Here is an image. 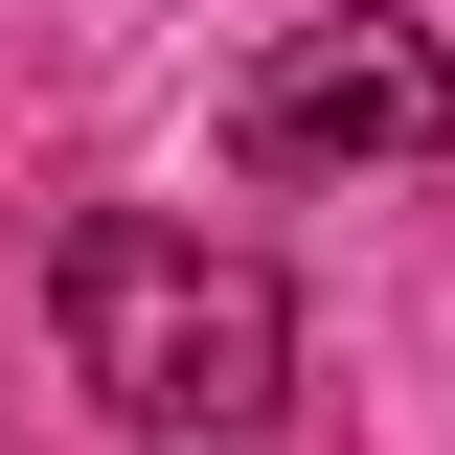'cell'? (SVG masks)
<instances>
[{
    "mask_svg": "<svg viewBox=\"0 0 455 455\" xmlns=\"http://www.w3.org/2000/svg\"><path fill=\"white\" fill-rule=\"evenodd\" d=\"M46 319H68V387H92L114 433H274V387H296L274 251H205V228H160V205H68Z\"/></svg>",
    "mask_w": 455,
    "mask_h": 455,
    "instance_id": "obj_1",
    "label": "cell"
},
{
    "mask_svg": "<svg viewBox=\"0 0 455 455\" xmlns=\"http://www.w3.org/2000/svg\"><path fill=\"white\" fill-rule=\"evenodd\" d=\"M433 137H455V46L387 23V0H364V23H296V46L228 92V160L251 182H387V160H433Z\"/></svg>",
    "mask_w": 455,
    "mask_h": 455,
    "instance_id": "obj_2",
    "label": "cell"
}]
</instances>
